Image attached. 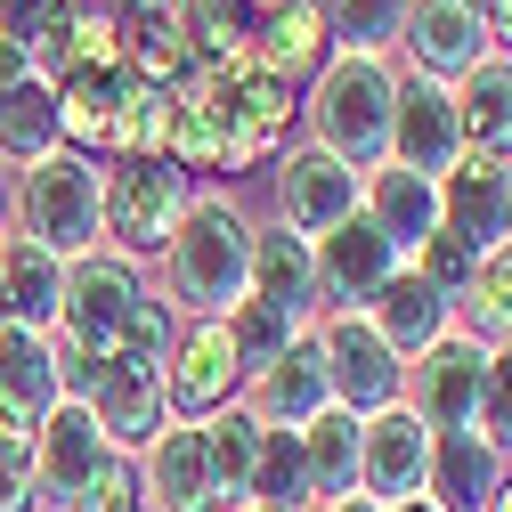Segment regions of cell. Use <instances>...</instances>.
Segmentation results:
<instances>
[{
  "label": "cell",
  "instance_id": "1",
  "mask_svg": "<svg viewBox=\"0 0 512 512\" xmlns=\"http://www.w3.org/2000/svg\"><path fill=\"white\" fill-rule=\"evenodd\" d=\"M252 293V220L236 196H196L163 244V301L179 317H228Z\"/></svg>",
  "mask_w": 512,
  "mask_h": 512
},
{
  "label": "cell",
  "instance_id": "2",
  "mask_svg": "<svg viewBox=\"0 0 512 512\" xmlns=\"http://www.w3.org/2000/svg\"><path fill=\"white\" fill-rule=\"evenodd\" d=\"M391 98H399V66L366 49H334L326 66L309 74V147L342 155L350 171H374L391 155Z\"/></svg>",
  "mask_w": 512,
  "mask_h": 512
},
{
  "label": "cell",
  "instance_id": "3",
  "mask_svg": "<svg viewBox=\"0 0 512 512\" xmlns=\"http://www.w3.org/2000/svg\"><path fill=\"white\" fill-rule=\"evenodd\" d=\"M187 204H196V179H187L171 155H114V163H98V244L106 252H131V261L163 252L171 228L187 220Z\"/></svg>",
  "mask_w": 512,
  "mask_h": 512
},
{
  "label": "cell",
  "instance_id": "4",
  "mask_svg": "<svg viewBox=\"0 0 512 512\" xmlns=\"http://www.w3.org/2000/svg\"><path fill=\"white\" fill-rule=\"evenodd\" d=\"M155 285H147V269L131 261V252H82V261H66V293H57V326H49V342L57 350H74V358H90V366H106L114 350H122V326H131V309L147 301Z\"/></svg>",
  "mask_w": 512,
  "mask_h": 512
},
{
  "label": "cell",
  "instance_id": "5",
  "mask_svg": "<svg viewBox=\"0 0 512 512\" xmlns=\"http://www.w3.org/2000/svg\"><path fill=\"white\" fill-rule=\"evenodd\" d=\"M17 236H33L57 261H82L98 252V155L82 147H57L41 163H25L17 187Z\"/></svg>",
  "mask_w": 512,
  "mask_h": 512
},
{
  "label": "cell",
  "instance_id": "6",
  "mask_svg": "<svg viewBox=\"0 0 512 512\" xmlns=\"http://www.w3.org/2000/svg\"><path fill=\"white\" fill-rule=\"evenodd\" d=\"M309 334H317V358H326V391H334V407H350V415L399 407V391H407V358L366 326V309H326Z\"/></svg>",
  "mask_w": 512,
  "mask_h": 512
},
{
  "label": "cell",
  "instance_id": "7",
  "mask_svg": "<svg viewBox=\"0 0 512 512\" xmlns=\"http://www.w3.org/2000/svg\"><path fill=\"white\" fill-rule=\"evenodd\" d=\"M244 399V358L228 342V317H179L171 358H163V407L171 423H212Z\"/></svg>",
  "mask_w": 512,
  "mask_h": 512
},
{
  "label": "cell",
  "instance_id": "8",
  "mask_svg": "<svg viewBox=\"0 0 512 512\" xmlns=\"http://www.w3.org/2000/svg\"><path fill=\"white\" fill-rule=\"evenodd\" d=\"M220 82V122H228V171H252V163H277L285 155V122L301 114L293 106V82H277L261 57H228V66H212Z\"/></svg>",
  "mask_w": 512,
  "mask_h": 512
},
{
  "label": "cell",
  "instance_id": "9",
  "mask_svg": "<svg viewBox=\"0 0 512 512\" xmlns=\"http://www.w3.org/2000/svg\"><path fill=\"white\" fill-rule=\"evenodd\" d=\"M480 374H488V342L472 326H447L431 350L407 358V391L399 407L423 423V431H464L480 415Z\"/></svg>",
  "mask_w": 512,
  "mask_h": 512
},
{
  "label": "cell",
  "instance_id": "10",
  "mask_svg": "<svg viewBox=\"0 0 512 512\" xmlns=\"http://www.w3.org/2000/svg\"><path fill=\"white\" fill-rule=\"evenodd\" d=\"M33 488H41V512H82V496L98 488V472L114 464V447H106V431L90 423V407H57L33 439Z\"/></svg>",
  "mask_w": 512,
  "mask_h": 512
},
{
  "label": "cell",
  "instance_id": "11",
  "mask_svg": "<svg viewBox=\"0 0 512 512\" xmlns=\"http://www.w3.org/2000/svg\"><path fill=\"white\" fill-rule=\"evenodd\" d=\"M269 187H277V220H285L293 236H326V228H342V220L358 212L366 171H350V163L326 155V147H285V155L269 163Z\"/></svg>",
  "mask_w": 512,
  "mask_h": 512
},
{
  "label": "cell",
  "instance_id": "12",
  "mask_svg": "<svg viewBox=\"0 0 512 512\" xmlns=\"http://www.w3.org/2000/svg\"><path fill=\"white\" fill-rule=\"evenodd\" d=\"M309 326H317V317H309ZM236 407L261 423V431H309L317 415L334 407V391H326V358H317V334H293L269 366H252Z\"/></svg>",
  "mask_w": 512,
  "mask_h": 512
},
{
  "label": "cell",
  "instance_id": "13",
  "mask_svg": "<svg viewBox=\"0 0 512 512\" xmlns=\"http://www.w3.org/2000/svg\"><path fill=\"white\" fill-rule=\"evenodd\" d=\"M456 155H464L456 82H431V74H407V66H399V98H391V155H382V163L439 179Z\"/></svg>",
  "mask_w": 512,
  "mask_h": 512
},
{
  "label": "cell",
  "instance_id": "14",
  "mask_svg": "<svg viewBox=\"0 0 512 512\" xmlns=\"http://www.w3.org/2000/svg\"><path fill=\"white\" fill-rule=\"evenodd\" d=\"M309 269H317V309H366L382 293V277L399 269V252L366 212H350L342 228L309 236Z\"/></svg>",
  "mask_w": 512,
  "mask_h": 512
},
{
  "label": "cell",
  "instance_id": "15",
  "mask_svg": "<svg viewBox=\"0 0 512 512\" xmlns=\"http://www.w3.org/2000/svg\"><path fill=\"white\" fill-rule=\"evenodd\" d=\"M399 49H407V74L464 82L496 41H488L480 0H407V33H399Z\"/></svg>",
  "mask_w": 512,
  "mask_h": 512
},
{
  "label": "cell",
  "instance_id": "16",
  "mask_svg": "<svg viewBox=\"0 0 512 512\" xmlns=\"http://www.w3.org/2000/svg\"><path fill=\"white\" fill-rule=\"evenodd\" d=\"M439 228H447V236H464L472 252L504 244V236H512V163L464 147L456 163L439 171Z\"/></svg>",
  "mask_w": 512,
  "mask_h": 512
},
{
  "label": "cell",
  "instance_id": "17",
  "mask_svg": "<svg viewBox=\"0 0 512 512\" xmlns=\"http://www.w3.org/2000/svg\"><path fill=\"white\" fill-rule=\"evenodd\" d=\"M66 391H57V342L33 326H0V439H33Z\"/></svg>",
  "mask_w": 512,
  "mask_h": 512
},
{
  "label": "cell",
  "instance_id": "18",
  "mask_svg": "<svg viewBox=\"0 0 512 512\" xmlns=\"http://www.w3.org/2000/svg\"><path fill=\"white\" fill-rule=\"evenodd\" d=\"M423 472H431V431L407 407H382L358 423V496L407 504V496H423Z\"/></svg>",
  "mask_w": 512,
  "mask_h": 512
},
{
  "label": "cell",
  "instance_id": "19",
  "mask_svg": "<svg viewBox=\"0 0 512 512\" xmlns=\"http://www.w3.org/2000/svg\"><path fill=\"white\" fill-rule=\"evenodd\" d=\"M90 423L106 431V447L114 456H147V447L163 439V423H171V407H163V382L155 374H139V366H122V358H106L98 366V382H90Z\"/></svg>",
  "mask_w": 512,
  "mask_h": 512
},
{
  "label": "cell",
  "instance_id": "20",
  "mask_svg": "<svg viewBox=\"0 0 512 512\" xmlns=\"http://www.w3.org/2000/svg\"><path fill=\"white\" fill-rule=\"evenodd\" d=\"M358 212H366L382 236H391L399 261H415V252L439 236V179L399 171V163H374V171H366V187H358Z\"/></svg>",
  "mask_w": 512,
  "mask_h": 512
},
{
  "label": "cell",
  "instance_id": "21",
  "mask_svg": "<svg viewBox=\"0 0 512 512\" xmlns=\"http://www.w3.org/2000/svg\"><path fill=\"white\" fill-rule=\"evenodd\" d=\"M139 480H147V512H228L220 488H212L196 423H163V439L139 456Z\"/></svg>",
  "mask_w": 512,
  "mask_h": 512
},
{
  "label": "cell",
  "instance_id": "22",
  "mask_svg": "<svg viewBox=\"0 0 512 512\" xmlns=\"http://www.w3.org/2000/svg\"><path fill=\"white\" fill-rule=\"evenodd\" d=\"M504 488V456L464 423V431H431V472H423V496L439 512H488V496Z\"/></svg>",
  "mask_w": 512,
  "mask_h": 512
},
{
  "label": "cell",
  "instance_id": "23",
  "mask_svg": "<svg viewBox=\"0 0 512 512\" xmlns=\"http://www.w3.org/2000/svg\"><path fill=\"white\" fill-rule=\"evenodd\" d=\"M366 326H374L382 342H391L399 358H415V350H431L447 326H456V301H447L439 285H423V277L399 261L391 277H382V293L366 301Z\"/></svg>",
  "mask_w": 512,
  "mask_h": 512
},
{
  "label": "cell",
  "instance_id": "24",
  "mask_svg": "<svg viewBox=\"0 0 512 512\" xmlns=\"http://www.w3.org/2000/svg\"><path fill=\"white\" fill-rule=\"evenodd\" d=\"M57 293H66V261L41 252L33 236H0V326H57Z\"/></svg>",
  "mask_w": 512,
  "mask_h": 512
},
{
  "label": "cell",
  "instance_id": "25",
  "mask_svg": "<svg viewBox=\"0 0 512 512\" xmlns=\"http://www.w3.org/2000/svg\"><path fill=\"white\" fill-rule=\"evenodd\" d=\"M252 57L277 74V82H301L334 57V25H326V0H285L252 25Z\"/></svg>",
  "mask_w": 512,
  "mask_h": 512
},
{
  "label": "cell",
  "instance_id": "26",
  "mask_svg": "<svg viewBox=\"0 0 512 512\" xmlns=\"http://www.w3.org/2000/svg\"><path fill=\"white\" fill-rule=\"evenodd\" d=\"M456 122H464V147L512 163V57L488 49L480 66L456 82Z\"/></svg>",
  "mask_w": 512,
  "mask_h": 512
},
{
  "label": "cell",
  "instance_id": "27",
  "mask_svg": "<svg viewBox=\"0 0 512 512\" xmlns=\"http://www.w3.org/2000/svg\"><path fill=\"white\" fill-rule=\"evenodd\" d=\"M252 301H277L293 317H317V269H309V236H293L285 220L252 228Z\"/></svg>",
  "mask_w": 512,
  "mask_h": 512
},
{
  "label": "cell",
  "instance_id": "28",
  "mask_svg": "<svg viewBox=\"0 0 512 512\" xmlns=\"http://www.w3.org/2000/svg\"><path fill=\"white\" fill-rule=\"evenodd\" d=\"M114 106H122V66H74V74H57V131H66V147H82V155L106 163Z\"/></svg>",
  "mask_w": 512,
  "mask_h": 512
},
{
  "label": "cell",
  "instance_id": "29",
  "mask_svg": "<svg viewBox=\"0 0 512 512\" xmlns=\"http://www.w3.org/2000/svg\"><path fill=\"white\" fill-rule=\"evenodd\" d=\"M57 147H66V131H57V82H41V74L9 82L0 90V171H25Z\"/></svg>",
  "mask_w": 512,
  "mask_h": 512
},
{
  "label": "cell",
  "instance_id": "30",
  "mask_svg": "<svg viewBox=\"0 0 512 512\" xmlns=\"http://www.w3.org/2000/svg\"><path fill=\"white\" fill-rule=\"evenodd\" d=\"M358 423L350 407H326L309 431H301V472H309V504H326V496H350L358 488Z\"/></svg>",
  "mask_w": 512,
  "mask_h": 512
},
{
  "label": "cell",
  "instance_id": "31",
  "mask_svg": "<svg viewBox=\"0 0 512 512\" xmlns=\"http://www.w3.org/2000/svg\"><path fill=\"white\" fill-rule=\"evenodd\" d=\"M204 431V464H212V488H220V504L236 512L244 496H252V464H261V423H252L244 407H220L212 423H196Z\"/></svg>",
  "mask_w": 512,
  "mask_h": 512
},
{
  "label": "cell",
  "instance_id": "32",
  "mask_svg": "<svg viewBox=\"0 0 512 512\" xmlns=\"http://www.w3.org/2000/svg\"><path fill=\"white\" fill-rule=\"evenodd\" d=\"M456 326H472L480 342H512V236L480 252V269L456 301Z\"/></svg>",
  "mask_w": 512,
  "mask_h": 512
},
{
  "label": "cell",
  "instance_id": "33",
  "mask_svg": "<svg viewBox=\"0 0 512 512\" xmlns=\"http://www.w3.org/2000/svg\"><path fill=\"white\" fill-rule=\"evenodd\" d=\"M326 25H334V49L391 57L407 33V0H326Z\"/></svg>",
  "mask_w": 512,
  "mask_h": 512
},
{
  "label": "cell",
  "instance_id": "34",
  "mask_svg": "<svg viewBox=\"0 0 512 512\" xmlns=\"http://www.w3.org/2000/svg\"><path fill=\"white\" fill-rule=\"evenodd\" d=\"M293 334H309V317H293V309H277V301H252V293H244V301L228 309V342H236L244 374H252V366H269Z\"/></svg>",
  "mask_w": 512,
  "mask_h": 512
},
{
  "label": "cell",
  "instance_id": "35",
  "mask_svg": "<svg viewBox=\"0 0 512 512\" xmlns=\"http://www.w3.org/2000/svg\"><path fill=\"white\" fill-rule=\"evenodd\" d=\"M244 504H285V512H309L301 431H261V464H252V496H244Z\"/></svg>",
  "mask_w": 512,
  "mask_h": 512
},
{
  "label": "cell",
  "instance_id": "36",
  "mask_svg": "<svg viewBox=\"0 0 512 512\" xmlns=\"http://www.w3.org/2000/svg\"><path fill=\"white\" fill-rule=\"evenodd\" d=\"M171 334H179V309H171L163 293H147V301L131 309V326H122V350H114V358L163 382V358H171Z\"/></svg>",
  "mask_w": 512,
  "mask_h": 512
},
{
  "label": "cell",
  "instance_id": "37",
  "mask_svg": "<svg viewBox=\"0 0 512 512\" xmlns=\"http://www.w3.org/2000/svg\"><path fill=\"white\" fill-rule=\"evenodd\" d=\"M472 431L512 464V342H488V374H480V415Z\"/></svg>",
  "mask_w": 512,
  "mask_h": 512
},
{
  "label": "cell",
  "instance_id": "38",
  "mask_svg": "<svg viewBox=\"0 0 512 512\" xmlns=\"http://www.w3.org/2000/svg\"><path fill=\"white\" fill-rule=\"evenodd\" d=\"M407 269H415L423 285H439L447 301H464V285H472V269H480V252H472L464 236H447V228H439V236H431V244L415 252V261H407Z\"/></svg>",
  "mask_w": 512,
  "mask_h": 512
},
{
  "label": "cell",
  "instance_id": "39",
  "mask_svg": "<svg viewBox=\"0 0 512 512\" xmlns=\"http://www.w3.org/2000/svg\"><path fill=\"white\" fill-rule=\"evenodd\" d=\"M82 512H147V480H139V456H114L98 472V488L82 496Z\"/></svg>",
  "mask_w": 512,
  "mask_h": 512
},
{
  "label": "cell",
  "instance_id": "40",
  "mask_svg": "<svg viewBox=\"0 0 512 512\" xmlns=\"http://www.w3.org/2000/svg\"><path fill=\"white\" fill-rule=\"evenodd\" d=\"M57 17V0H0V41H33Z\"/></svg>",
  "mask_w": 512,
  "mask_h": 512
},
{
  "label": "cell",
  "instance_id": "41",
  "mask_svg": "<svg viewBox=\"0 0 512 512\" xmlns=\"http://www.w3.org/2000/svg\"><path fill=\"white\" fill-rule=\"evenodd\" d=\"M309 512H382V504H374V496H358V488H350V496H326V504H309Z\"/></svg>",
  "mask_w": 512,
  "mask_h": 512
},
{
  "label": "cell",
  "instance_id": "42",
  "mask_svg": "<svg viewBox=\"0 0 512 512\" xmlns=\"http://www.w3.org/2000/svg\"><path fill=\"white\" fill-rule=\"evenodd\" d=\"M236 9H244V17H252V25H261V17H269V9H285V0H236Z\"/></svg>",
  "mask_w": 512,
  "mask_h": 512
},
{
  "label": "cell",
  "instance_id": "43",
  "mask_svg": "<svg viewBox=\"0 0 512 512\" xmlns=\"http://www.w3.org/2000/svg\"><path fill=\"white\" fill-rule=\"evenodd\" d=\"M382 512H439L431 496H407V504H382Z\"/></svg>",
  "mask_w": 512,
  "mask_h": 512
},
{
  "label": "cell",
  "instance_id": "44",
  "mask_svg": "<svg viewBox=\"0 0 512 512\" xmlns=\"http://www.w3.org/2000/svg\"><path fill=\"white\" fill-rule=\"evenodd\" d=\"M488 512H512V472H504V488L488 496Z\"/></svg>",
  "mask_w": 512,
  "mask_h": 512
},
{
  "label": "cell",
  "instance_id": "45",
  "mask_svg": "<svg viewBox=\"0 0 512 512\" xmlns=\"http://www.w3.org/2000/svg\"><path fill=\"white\" fill-rule=\"evenodd\" d=\"M0 228H9V179H0Z\"/></svg>",
  "mask_w": 512,
  "mask_h": 512
},
{
  "label": "cell",
  "instance_id": "46",
  "mask_svg": "<svg viewBox=\"0 0 512 512\" xmlns=\"http://www.w3.org/2000/svg\"><path fill=\"white\" fill-rule=\"evenodd\" d=\"M236 512H285V504H236Z\"/></svg>",
  "mask_w": 512,
  "mask_h": 512
}]
</instances>
